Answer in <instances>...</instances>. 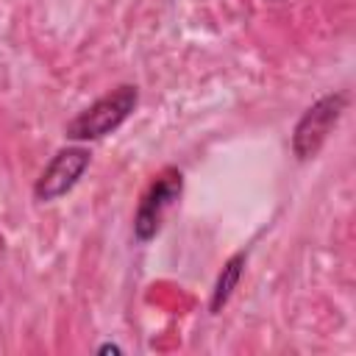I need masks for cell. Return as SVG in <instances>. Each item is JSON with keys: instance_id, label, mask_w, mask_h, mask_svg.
<instances>
[{"instance_id": "6da1fadb", "label": "cell", "mask_w": 356, "mask_h": 356, "mask_svg": "<svg viewBox=\"0 0 356 356\" xmlns=\"http://www.w3.org/2000/svg\"><path fill=\"white\" fill-rule=\"evenodd\" d=\"M136 103H139L136 86L122 83V86L111 89L108 95L97 97V100H95L92 106H86L81 114H75V117L67 122L64 134H67L70 139H75V142L103 139V136H108L111 131H117V128L131 117V111L136 108Z\"/></svg>"}, {"instance_id": "7a4b0ae2", "label": "cell", "mask_w": 356, "mask_h": 356, "mask_svg": "<svg viewBox=\"0 0 356 356\" xmlns=\"http://www.w3.org/2000/svg\"><path fill=\"white\" fill-rule=\"evenodd\" d=\"M345 108H348V95L345 92H331V95H323L320 100H314L300 114V120L295 122L292 153L300 161L317 156V150L323 147V142L328 139V134L334 131V125L339 122Z\"/></svg>"}, {"instance_id": "3957f363", "label": "cell", "mask_w": 356, "mask_h": 356, "mask_svg": "<svg viewBox=\"0 0 356 356\" xmlns=\"http://www.w3.org/2000/svg\"><path fill=\"white\" fill-rule=\"evenodd\" d=\"M181 189H184V175L175 167H167L150 184V189L142 195L136 217H134V236H136V242H150L159 234L161 220H164L167 209L181 197Z\"/></svg>"}, {"instance_id": "277c9868", "label": "cell", "mask_w": 356, "mask_h": 356, "mask_svg": "<svg viewBox=\"0 0 356 356\" xmlns=\"http://www.w3.org/2000/svg\"><path fill=\"white\" fill-rule=\"evenodd\" d=\"M86 167H89V150L86 147H64V150H58L47 161V167L42 170V175L33 184L36 200H42V203L58 200L61 195H67L81 181Z\"/></svg>"}, {"instance_id": "5b68a950", "label": "cell", "mask_w": 356, "mask_h": 356, "mask_svg": "<svg viewBox=\"0 0 356 356\" xmlns=\"http://www.w3.org/2000/svg\"><path fill=\"white\" fill-rule=\"evenodd\" d=\"M245 253L239 250V253H234L228 261H225V267H222V273L217 275V284H214V289H211V300H209V309L217 314L228 300H231V295H234V289L239 286V278H242V270H245Z\"/></svg>"}]
</instances>
